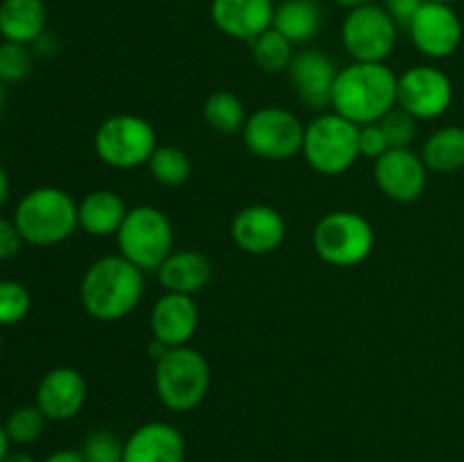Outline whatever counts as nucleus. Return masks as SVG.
I'll return each mask as SVG.
<instances>
[{"mask_svg":"<svg viewBox=\"0 0 464 462\" xmlns=\"http://www.w3.org/2000/svg\"><path fill=\"white\" fill-rule=\"evenodd\" d=\"M397 80L385 63H349L335 77L331 107L358 127L379 122L390 109L397 107Z\"/></svg>","mask_w":464,"mask_h":462,"instance_id":"f257e3e1","label":"nucleus"},{"mask_svg":"<svg viewBox=\"0 0 464 462\" xmlns=\"http://www.w3.org/2000/svg\"><path fill=\"white\" fill-rule=\"evenodd\" d=\"M143 270L121 254L102 256L84 272L80 299L93 320L116 322L130 315L143 297Z\"/></svg>","mask_w":464,"mask_h":462,"instance_id":"f03ea898","label":"nucleus"},{"mask_svg":"<svg viewBox=\"0 0 464 462\" xmlns=\"http://www.w3.org/2000/svg\"><path fill=\"white\" fill-rule=\"evenodd\" d=\"M14 222L25 243L50 247L71 238L72 231L80 226L77 202L66 190L41 186L18 202Z\"/></svg>","mask_w":464,"mask_h":462,"instance_id":"7ed1b4c3","label":"nucleus"},{"mask_svg":"<svg viewBox=\"0 0 464 462\" xmlns=\"http://www.w3.org/2000/svg\"><path fill=\"white\" fill-rule=\"evenodd\" d=\"M211 367L193 347H172L154 365L159 401L175 412H188L207 399Z\"/></svg>","mask_w":464,"mask_h":462,"instance_id":"20e7f679","label":"nucleus"},{"mask_svg":"<svg viewBox=\"0 0 464 462\" xmlns=\"http://www.w3.org/2000/svg\"><path fill=\"white\" fill-rule=\"evenodd\" d=\"M358 131L361 127L340 113H322L306 125L302 154L320 175H343L361 157Z\"/></svg>","mask_w":464,"mask_h":462,"instance_id":"39448f33","label":"nucleus"},{"mask_svg":"<svg viewBox=\"0 0 464 462\" xmlns=\"http://www.w3.org/2000/svg\"><path fill=\"white\" fill-rule=\"evenodd\" d=\"M121 256L143 272H157L172 254V225L157 207L130 208L125 222L116 234Z\"/></svg>","mask_w":464,"mask_h":462,"instance_id":"423d86ee","label":"nucleus"},{"mask_svg":"<svg viewBox=\"0 0 464 462\" xmlns=\"http://www.w3.org/2000/svg\"><path fill=\"white\" fill-rule=\"evenodd\" d=\"M317 256L334 267H353L374 249V229L353 211H331L313 229Z\"/></svg>","mask_w":464,"mask_h":462,"instance_id":"0eeeda50","label":"nucleus"},{"mask_svg":"<svg viewBox=\"0 0 464 462\" xmlns=\"http://www.w3.org/2000/svg\"><path fill=\"white\" fill-rule=\"evenodd\" d=\"M93 145L100 161L118 170L143 166L159 148L154 127L134 113H118L107 118L95 131Z\"/></svg>","mask_w":464,"mask_h":462,"instance_id":"6e6552de","label":"nucleus"},{"mask_svg":"<svg viewBox=\"0 0 464 462\" xmlns=\"http://www.w3.org/2000/svg\"><path fill=\"white\" fill-rule=\"evenodd\" d=\"M304 134L306 125L284 107L258 109L243 127L245 148L267 161H285L302 152Z\"/></svg>","mask_w":464,"mask_h":462,"instance_id":"1a4fd4ad","label":"nucleus"},{"mask_svg":"<svg viewBox=\"0 0 464 462\" xmlns=\"http://www.w3.org/2000/svg\"><path fill=\"white\" fill-rule=\"evenodd\" d=\"M399 25L383 5L367 3L352 9L343 23V43L353 62L385 63L397 45Z\"/></svg>","mask_w":464,"mask_h":462,"instance_id":"9d476101","label":"nucleus"},{"mask_svg":"<svg viewBox=\"0 0 464 462\" xmlns=\"http://www.w3.org/2000/svg\"><path fill=\"white\" fill-rule=\"evenodd\" d=\"M453 102V84L444 71L435 66H412L397 80V104L417 120H433L449 111Z\"/></svg>","mask_w":464,"mask_h":462,"instance_id":"9b49d317","label":"nucleus"},{"mask_svg":"<svg viewBox=\"0 0 464 462\" xmlns=\"http://www.w3.org/2000/svg\"><path fill=\"white\" fill-rule=\"evenodd\" d=\"M408 32L421 54L430 59H444L451 57L460 45L462 21L451 5L421 3Z\"/></svg>","mask_w":464,"mask_h":462,"instance_id":"f8f14e48","label":"nucleus"},{"mask_svg":"<svg viewBox=\"0 0 464 462\" xmlns=\"http://www.w3.org/2000/svg\"><path fill=\"white\" fill-rule=\"evenodd\" d=\"M374 179L390 199L411 204L424 195L429 168L421 154L412 152L411 148H392L376 159Z\"/></svg>","mask_w":464,"mask_h":462,"instance_id":"ddd939ff","label":"nucleus"},{"mask_svg":"<svg viewBox=\"0 0 464 462\" xmlns=\"http://www.w3.org/2000/svg\"><path fill=\"white\" fill-rule=\"evenodd\" d=\"M231 238L252 256H266L281 247L285 240V220L276 208L252 204L236 213L231 222Z\"/></svg>","mask_w":464,"mask_h":462,"instance_id":"4468645a","label":"nucleus"},{"mask_svg":"<svg viewBox=\"0 0 464 462\" xmlns=\"http://www.w3.org/2000/svg\"><path fill=\"white\" fill-rule=\"evenodd\" d=\"M288 72L290 80H293L295 93L306 107L324 109L326 104H331L338 68H335L334 59L329 54L313 48L299 50L293 57Z\"/></svg>","mask_w":464,"mask_h":462,"instance_id":"2eb2a0df","label":"nucleus"},{"mask_svg":"<svg viewBox=\"0 0 464 462\" xmlns=\"http://www.w3.org/2000/svg\"><path fill=\"white\" fill-rule=\"evenodd\" d=\"M199 324L198 303L190 294L166 293L154 302L150 313V326H152V338L172 347H186L193 340Z\"/></svg>","mask_w":464,"mask_h":462,"instance_id":"dca6fc26","label":"nucleus"},{"mask_svg":"<svg viewBox=\"0 0 464 462\" xmlns=\"http://www.w3.org/2000/svg\"><path fill=\"white\" fill-rule=\"evenodd\" d=\"M275 7L272 0H211V21L231 39L254 41L272 27Z\"/></svg>","mask_w":464,"mask_h":462,"instance_id":"f3484780","label":"nucleus"},{"mask_svg":"<svg viewBox=\"0 0 464 462\" xmlns=\"http://www.w3.org/2000/svg\"><path fill=\"white\" fill-rule=\"evenodd\" d=\"M86 380L72 367H57L41 379L36 388V406L48 419L66 421L84 408Z\"/></svg>","mask_w":464,"mask_h":462,"instance_id":"a211bd4d","label":"nucleus"},{"mask_svg":"<svg viewBox=\"0 0 464 462\" xmlns=\"http://www.w3.org/2000/svg\"><path fill=\"white\" fill-rule=\"evenodd\" d=\"M184 435L166 421H150L127 438L122 462H184Z\"/></svg>","mask_w":464,"mask_h":462,"instance_id":"6ab92c4d","label":"nucleus"},{"mask_svg":"<svg viewBox=\"0 0 464 462\" xmlns=\"http://www.w3.org/2000/svg\"><path fill=\"white\" fill-rule=\"evenodd\" d=\"M159 281L166 288V293L190 294L204 290L213 276V265L204 254L193 249H179L172 252L161 267L157 270Z\"/></svg>","mask_w":464,"mask_h":462,"instance_id":"aec40b11","label":"nucleus"},{"mask_svg":"<svg viewBox=\"0 0 464 462\" xmlns=\"http://www.w3.org/2000/svg\"><path fill=\"white\" fill-rule=\"evenodd\" d=\"M127 213H130V208H127L125 199L113 190H93L77 204L80 229H84L91 236H98V238L116 236L125 222Z\"/></svg>","mask_w":464,"mask_h":462,"instance_id":"412c9836","label":"nucleus"},{"mask_svg":"<svg viewBox=\"0 0 464 462\" xmlns=\"http://www.w3.org/2000/svg\"><path fill=\"white\" fill-rule=\"evenodd\" d=\"M48 9L44 0H3L0 3V34L14 43H36L45 34Z\"/></svg>","mask_w":464,"mask_h":462,"instance_id":"4be33fe9","label":"nucleus"},{"mask_svg":"<svg viewBox=\"0 0 464 462\" xmlns=\"http://www.w3.org/2000/svg\"><path fill=\"white\" fill-rule=\"evenodd\" d=\"M272 27L293 45L308 43L322 27V7L317 0H284L275 7Z\"/></svg>","mask_w":464,"mask_h":462,"instance_id":"5701e85b","label":"nucleus"},{"mask_svg":"<svg viewBox=\"0 0 464 462\" xmlns=\"http://www.w3.org/2000/svg\"><path fill=\"white\" fill-rule=\"evenodd\" d=\"M421 159L433 172H456L464 168V127H442L426 139Z\"/></svg>","mask_w":464,"mask_h":462,"instance_id":"b1692460","label":"nucleus"},{"mask_svg":"<svg viewBox=\"0 0 464 462\" xmlns=\"http://www.w3.org/2000/svg\"><path fill=\"white\" fill-rule=\"evenodd\" d=\"M204 120L208 122V127L220 131V134L243 131L245 122H247L243 100L236 93H231V91H216L204 102Z\"/></svg>","mask_w":464,"mask_h":462,"instance_id":"393cba45","label":"nucleus"},{"mask_svg":"<svg viewBox=\"0 0 464 462\" xmlns=\"http://www.w3.org/2000/svg\"><path fill=\"white\" fill-rule=\"evenodd\" d=\"M252 43V57L256 62V66L263 72H284L288 71L290 63H293V43L285 39L281 32H276L275 27L266 30L263 34H258L256 39L249 41Z\"/></svg>","mask_w":464,"mask_h":462,"instance_id":"a878e982","label":"nucleus"},{"mask_svg":"<svg viewBox=\"0 0 464 462\" xmlns=\"http://www.w3.org/2000/svg\"><path fill=\"white\" fill-rule=\"evenodd\" d=\"M154 179L163 186H181L190 177V159L184 149L175 145H159L148 161Z\"/></svg>","mask_w":464,"mask_h":462,"instance_id":"bb28decb","label":"nucleus"},{"mask_svg":"<svg viewBox=\"0 0 464 462\" xmlns=\"http://www.w3.org/2000/svg\"><path fill=\"white\" fill-rule=\"evenodd\" d=\"M45 419H48V417L39 410V406H21L7 417L5 430H7L12 442L32 444L34 439L41 438V433H44Z\"/></svg>","mask_w":464,"mask_h":462,"instance_id":"cd10ccee","label":"nucleus"},{"mask_svg":"<svg viewBox=\"0 0 464 462\" xmlns=\"http://www.w3.org/2000/svg\"><path fill=\"white\" fill-rule=\"evenodd\" d=\"M32 297L18 281L0 279V326H14L30 313Z\"/></svg>","mask_w":464,"mask_h":462,"instance_id":"c85d7f7f","label":"nucleus"},{"mask_svg":"<svg viewBox=\"0 0 464 462\" xmlns=\"http://www.w3.org/2000/svg\"><path fill=\"white\" fill-rule=\"evenodd\" d=\"M80 453L86 462H122L125 460V444L111 430L95 428L84 438Z\"/></svg>","mask_w":464,"mask_h":462,"instance_id":"c756f323","label":"nucleus"},{"mask_svg":"<svg viewBox=\"0 0 464 462\" xmlns=\"http://www.w3.org/2000/svg\"><path fill=\"white\" fill-rule=\"evenodd\" d=\"M32 63H34V57L25 43H14V41L0 43V82L3 84L25 80L32 72Z\"/></svg>","mask_w":464,"mask_h":462,"instance_id":"7c9ffc66","label":"nucleus"},{"mask_svg":"<svg viewBox=\"0 0 464 462\" xmlns=\"http://www.w3.org/2000/svg\"><path fill=\"white\" fill-rule=\"evenodd\" d=\"M379 125L383 130L385 139H388L390 149L411 148L417 136V118L412 113H408L406 109L399 107V104L381 118Z\"/></svg>","mask_w":464,"mask_h":462,"instance_id":"2f4dec72","label":"nucleus"},{"mask_svg":"<svg viewBox=\"0 0 464 462\" xmlns=\"http://www.w3.org/2000/svg\"><path fill=\"white\" fill-rule=\"evenodd\" d=\"M358 149H361V157L367 159H381L390 149L388 139H385L383 130H381L379 122H370V125H361L358 131Z\"/></svg>","mask_w":464,"mask_h":462,"instance_id":"473e14b6","label":"nucleus"},{"mask_svg":"<svg viewBox=\"0 0 464 462\" xmlns=\"http://www.w3.org/2000/svg\"><path fill=\"white\" fill-rule=\"evenodd\" d=\"M23 243L25 240H23L16 222L0 217V261H7V258L16 256L21 252Z\"/></svg>","mask_w":464,"mask_h":462,"instance_id":"72a5a7b5","label":"nucleus"},{"mask_svg":"<svg viewBox=\"0 0 464 462\" xmlns=\"http://www.w3.org/2000/svg\"><path fill=\"white\" fill-rule=\"evenodd\" d=\"M421 3L424 0H385L383 7L388 9V14L392 16V21L397 23L399 27H411L412 18H415V14L420 12Z\"/></svg>","mask_w":464,"mask_h":462,"instance_id":"f704fd0d","label":"nucleus"},{"mask_svg":"<svg viewBox=\"0 0 464 462\" xmlns=\"http://www.w3.org/2000/svg\"><path fill=\"white\" fill-rule=\"evenodd\" d=\"M44 462H86L84 456L80 451H71V448H63V451H54L53 456L45 457Z\"/></svg>","mask_w":464,"mask_h":462,"instance_id":"c9c22d12","label":"nucleus"},{"mask_svg":"<svg viewBox=\"0 0 464 462\" xmlns=\"http://www.w3.org/2000/svg\"><path fill=\"white\" fill-rule=\"evenodd\" d=\"M7 195H9V177L7 172H5V168L0 166V208H3V204L7 202Z\"/></svg>","mask_w":464,"mask_h":462,"instance_id":"e433bc0d","label":"nucleus"},{"mask_svg":"<svg viewBox=\"0 0 464 462\" xmlns=\"http://www.w3.org/2000/svg\"><path fill=\"white\" fill-rule=\"evenodd\" d=\"M9 442H12V439H9L7 430H5V426H0V462H3L5 457H7V453H9Z\"/></svg>","mask_w":464,"mask_h":462,"instance_id":"4c0bfd02","label":"nucleus"},{"mask_svg":"<svg viewBox=\"0 0 464 462\" xmlns=\"http://www.w3.org/2000/svg\"><path fill=\"white\" fill-rule=\"evenodd\" d=\"M3 462H34V457L27 456V453L23 451H16V453H7V457H5Z\"/></svg>","mask_w":464,"mask_h":462,"instance_id":"58836bf2","label":"nucleus"},{"mask_svg":"<svg viewBox=\"0 0 464 462\" xmlns=\"http://www.w3.org/2000/svg\"><path fill=\"white\" fill-rule=\"evenodd\" d=\"M335 5H340V7H344V9H349V12H352V9H356V7H361V5H367L370 3V0H334Z\"/></svg>","mask_w":464,"mask_h":462,"instance_id":"ea45409f","label":"nucleus"},{"mask_svg":"<svg viewBox=\"0 0 464 462\" xmlns=\"http://www.w3.org/2000/svg\"><path fill=\"white\" fill-rule=\"evenodd\" d=\"M3 109H5V84L0 82V116H3Z\"/></svg>","mask_w":464,"mask_h":462,"instance_id":"a19ab883","label":"nucleus"},{"mask_svg":"<svg viewBox=\"0 0 464 462\" xmlns=\"http://www.w3.org/2000/svg\"><path fill=\"white\" fill-rule=\"evenodd\" d=\"M424 3H444V5H453L456 0H424Z\"/></svg>","mask_w":464,"mask_h":462,"instance_id":"79ce46f5","label":"nucleus"},{"mask_svg":"<svg viewBox=\"0 0 464 462\" xmlns=\"http://www.w3.org/2000/svg\"><path fill=\"white\" fill-rule=\"evenodd\" d=\"M0 351H3V335H0Z\"/></svg>","mask_w":464,"mask_h":462,"instance_id":"37998d69","label":"nucleus"},{"mask_svg":"<svg viewBox=\"0 0 464 462\" xmlns=\"http://www.w3.org/2000/svg\"><path fill=\"white\" fill-rule=\"evenodd\" d=\"M379 3H381V5H383V3H385V0H379Z\"/></svg>","mask_w":464,"mask_h":462,"instance_id":"c03bdc74","label":"nucleus"}]
</instances>
